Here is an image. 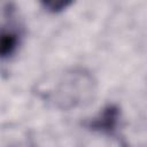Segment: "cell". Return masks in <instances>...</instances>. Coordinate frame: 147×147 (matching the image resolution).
Masks as SVG:
<instances>
[{
    "label": "cell",
    "mask_w": 147,
    "mask_h": 147,
    "mask_svg": "<svg viewBox=\"0 0 147 147\" xmlns=\"http://www.w3.org/2000/svg\"><path fill=\"white\" fill-rule=\"evenodd\" d=\"M95 83L93 75L87 70L72 69L65 72L59 82L54 93V102L61 109L86 106L94 98Z\"/></svg>",
    "instance_id": "1"
},
{
    "label": "cell",
    "mask_w": 147,
    "mask_h": 147,
    "mask_svg": "<svg viewBox=\"0 0 147 147\" xmlns=\"http://www.w3.org/2000/svg\"><path fill=\"white\" fill-rule=\"evenodd\" d=\"M121 119V109L115 103H109L93 118L85 123V126L103 136L113 137L116 134Z\"/></svg>",
    "instance_id": "2"
},
{
    "label": "cell",
    "mask_w": 147,
    "mask_h": 147,
    "mask_svg": "<svg viewBox=\"0 0 147 147\" xmlns=\"http://www.w3.org/2000/svg\"><path fill=\"white\" fill-rule=\"evenodd\" d=\"M21 40V34L17 30L13 28L6 29L5 26L1 30V38H0V55L2 60L9 59L17 49Z\"/></svg>",
    "instance_id": "3"
},
{
    "label": "cell",
    "mask_w": 147,
    "mask_h": 147,
    "mask_svg": "<svg viewBox=\"0 0 147 147\" xmlns=\"http://www.w3.org/2000/svg\"><path fill=\"white\" fill-rule=\"evenodd\" d=\"M71 3H72V1H70V0H42V1H40V5L47 11L53 13V14L62 11Z\"/></svg>",
    "instance_id": "4"
}]
</instances>
